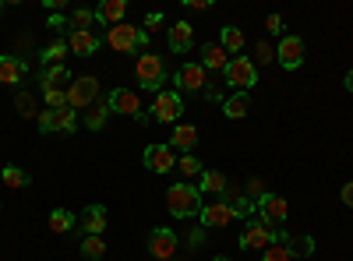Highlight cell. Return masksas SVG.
<instances>
[{"instance_id":"cell-26","label":"cell","mask_w":353,"mask_h":261,"mask_svg":"<svg viewBox=\"0 0 353 261\" xmlns=\"http://www.w3.org/2000/svg\"><path fill=\"white\" fill-rule=\"evenodd\" d=\"M110 113H113V109H110V99H99L96 106H88V113H85V127H88V131H99V127L110 121Z\"/></svg>"},{"instance_id":"cell-19","label":"cell","mask_w":353,"mask_h":261,"mask_svg":"<svg viewBox=\"0 0 353 261\" xmlns=\"http://www.w3.org/2000/svg\"><path fill=\"white\" fill-rule=\"evenodd\" d=\"M71 71L64 67V64H57V67H46L43 71V92H53V89H61V92H68L71 89Z\"/></svg>"},{"instance_id":"cell-27","label":"cell","mask_w":353,"mask_h":261,"mask_svg":"<svg viewBox=\"0 0 353 261\" xmlns=\"http://www.w3.org/2000/svg\"><path fill=\"white\" fill-rule=\"evenodd\" d=\"M219 46H223L230 56H237V53L244 50V32H241L237 25H226V28H223V36H219Z\"/></svg>"},{"instance_id":"cell-37","label":"cell","mask_w":353,"mask_h":261,"mask_svg":"<svg viewBox=\"0 0 353 261\" xmlns=\"http://www.w3.org/2000/svg\"><path fill=\"white\" fill-rule=\"evenodd\" d=\"M311 247H314V244H311V237L290 240V254H293V258H301V254H311Z\"/></svg>"},{"instance_id":"cell-34","label":"cell","mask_w":353,"mask_h":261,"mask_svg":"<svg viewBox=\"0 0 353 261\" xmlns=\"http://www.w3.org/2000/svg\"><path fill=\"white\" fill-rule=\"evenodd\" d=\"M176 173H181L184 180H191V177H201V173H205V166H201L194 156H184L181 163H176Z\"/></svg>"},{"instance_id":"cell-14","label":"cell","mask_w":353,"mask_h":261,"mask_svg":"<svg viewBox=\"0 0 353 261\" xmlns=\"http://www.w3.org/2000/svg\"><path fill=\"white\" fill-rule=\"evenodd\" d=\"M149 251L159 258V261H170L176 254V233L166 226H156L152 233H149Z\"/></svg>"},{"instance_id":"cell-35","label":"cell","mask_w":353,"mask_h":261,"mask_svg":"<svg viewBox=\"0 0 353 261\" xmlns=\"http://www.w3.org/2000/svg\"><path fill=\"white\" fill-rule=\"evenodd\" d=\"M290 240H276L269 251H261V261H290Z\"/></svg>"},{"instance_id":"cell-10","label":"cell","mask_w":353,"mask_h":261,"mask_svg":"<svg viewBox=\"0 0 353 261\" xmlns=\"http://www.w3.org/2000/svg\"><path fill=\"white\" fill-rule=\"evenodd\" d=\"M152 113L159 124H181V113H184V99L176 92H159L152 103Z\"/></svg>"},{"instance_id":"cell-31","label":"cell","mask_w":353,"mask_h":261,"mask_svg":"<svg viewBox=\"0 0 353 261\" xmlns=\"http://www.w3.org/2000/svg\"><path fill=\"white\" fill-rule=\"evenodd\" d=\"M0 180H4L8 187H28V173L21 169V166H4V169H0Z\"/></svg>"},{"instance_id":"cell-24","label":"cell","mask_w":353,"mask_h":261,"mask_svg":"<svg viewBox=\"0 0 353 261\" xmlns=\"http://www.w3.org/2000/svg\"><path fill=\"white\" fill-rule=\"evenodd\" d=\"M223 113L230 121H244L248 113H251V96L248 92H233L230 99H223Z\"/></svg>"},{"instance_id":"cell-39","label":"cell","mask_w":353,"mask_h":261,"mask_svg":"<svg viewBox=\"0 0 353 261\" xmlns=\"http://www.w3.org/2000/svg\"><path fill=\"white\" fill-rule=\"evenodd\" d=\"M159 25H163V14L152 11V14H145V25L141 28H145V32H152V28H159Z\"/></svg>"},{"instance_id":"cell-17","label":"cell","mask_w":353,"mask_h":261,"mask_svg":"<svg viewBox=\"0 0 353 261\" xmlns=\"http://www.w3.org/2000/svg\"><path fill=\"white\" fill-rule=\"evenodd\" d=\"M191 43H194V25H191V21L170 25V50H173V53H188Z\"/></svg>"},{"instance_id":"cell-44","label":"cell","mask_w":353,"mask_h":261,"mask_svg":"<svg viewBox=\"0 0 353 261\" xmlns=\"http://www.w3.org/2000/svg\"><path fill=\"white\" fill-rule=\"evenodd\" d=\"M346 89H350V92H353V71H350V74H346Z\"/></svg>"},{"instance_id":"cell-40","label":"cell","mask_w":353,"mask_h":261,"mask_svg":"<svg viewBox=\"0 0 353 261\" xmlns=\"http://www.w3.org/2000/svg\"><path fill=\"white\" fill-rule=\"evenodd\" d=\"M265 28H269V32H283V14H269L265 18Z\"/></svg>"},{"instance_id":"cell-15","label":"cell","mask_w":353,"mask_h":261,"mask_svg":"<svg viewBox=\"0 0 353 261\" xmlns=\"http://www.w3.org/2000/svg\"><path fill=\"white\" fill-rule=\"evenodd\" d=\"M176 85H181L184 92H201L205 85H209V71H205L201 64H181V71H176Z\"/></svg>"},{"instance_id":"cell-9","label":"cell","mask_w":353,"mask_h":261,"mask_svg":"<svg viewBox=\"0 0 353 261\" xmlns=\"http://www.w3.org/2000/svg\"><path fill=\"white\" fill-rule=\"evenodd\" d=\"M254 209L261 212V219L269 222V226H279V222L290 219V201L279 198V194H269V191H265V194L254 201Z\"/></svg>"},{"instance_id":"cell-43","label":"cell","mask_w":353,"mask_h":261,"mask_svg":"<svg viewBox=\"0 0 353 261\" xmlns=\"http://www.w3.org/2000/svg\"><path fill=\"white\" fill-rule=\"evenodd\" d=\"M71 21H64L61 14H50V28H68Z\"/></svg>"},{"instance_id":"cell-22","label":"cell","mask_w":353,"mask_h":261,"mask_svg":"<svg viewBox=\"0 0 353 261\" xmlns=\"http://www.w3.org/2000/svg\"><path fill=\"white\" fill-rule=\"evenodd\" d=\"M68 50L78 53V56H92L99 50V36L96 32H71L68 36Z\"/></svg>"},{"instance_id":"cell-33","label":"cell","mask_w":353,"mask_h":261,"mask_svg":"<svg viewBox=\"0 0 353 261\" xmlns=\"http://www.w3.org/2000/svg\"><path fill=\"white\" fill-rule=\"evenodd\" d=\"M64 56H68V43H50L43 50V64L46 67H57V64H64Z\"/></svg>"},{"instance_id":"cell-25","label":"cell","mask_w":353,"mask_h":261,"mask_svg":"<svg viewBox=\"0 0 353 261\" xmlns=\"http://www.w3.org/2000/svg\"><path fill=\"white\" fill-rule=\"evenodd\" d=\"M198 180H201V187H198L201 194H226V191H230V180L223 177L219 169H205Z\"/></svg>"},{"instance_id":"cell-8","label":"cell","mask_w":353,"mask_h":261,"mask_svg":"<svg viewBox=\"0 0 353 261\" xmlns=\"http://www.w3.org/2000/svg\"><path fill=\"white\" fill-rule=\"evenodd\" d=\"M141 163L152 173H170V169H176V152L170 149V141H156L141 152Z\"/></svg>"},{"instance_id":"cell-42","label":"cell","mask_w":353,"mask_h":261,"mask_svg":"<svg viewBox=\"0 0 353 261\" xmlns=\"http://www.w3.org/2000/svg\"><path fill=\"white\" fill-rule=\"evenodd\" d=\"M343 201H346V209H353V180L343 184Z\"/></svg>"},{"instance_id":"cell-4","label":"cell","mask_w":353,"mask_h":261,"mask_svg":"<svg viewBox=\"0 0 353 261\" xmlns=\"http://www.w3.org/2000/svg\"><path fill=\"white\" fill-rule=\"evenodd\" d=\"M276 240H290L283 229H276V226H269L265 219H251L248 226H244V237H241V247H248V251H269Z\"/></svg>"},{"instance_id":"cell-12","label":"cell","mask_w":353,"mask_h":261,"mask_svg":"<svg viewBox=\"0 0 353 261\" xmlns=\"http://www.w3.org/2000/svg\"><path fill=\"white\" fill-rule=\"evenodd\" d=\"M110 109H113V113H124V117H134V121H145L141 99H138V92H131V89H113V92H110Z\"/></svg>"},{"instance_id":"cell-3","label":"cell","mask_w":353,"mask_h":261,"mask_svg":"<svg viewBox=\"0 0 353 261\" xmlns=\"http://www.w3.org/2000/svg\"><path fill=\"white\" fill-rule=\"evenodd\" d=\"M106 43L117 50V53H138V50H145L149 46V32L145 28H138V25H113V28H106Z\"/></svg>"},{"instance_id":"cell-18","label":"cell","mask_w":353,"mask_h":261,"mask_svg":"<svg viewBox=\"0 0 353 261\" xmlns=\"http://www.w3.org/2000/svg\"><path fill=\"white\" fill-rule=\"evenodd\" d=\"M96 18L103 21V25H124V18H128V0H103L99 4V11H96Z\"/></svg>"},{"instance_id":"cell-28","label":"cell","mask_w":353,"mask_h":261,"mask_svg":"<svg viewBox=\"0 0 353 261\" xmlns=\"http://www.w3.org/2000/svg\"><path fill=\"white\" fill-rule=\"evenodd\" d=\"M96 11H88V8H78L71 14V32H92V25H96Z\"/></svg>"},{"instance_id":"cell-2","label":"cell","mask_w":353,"mask_h":261,"mask_svg":"<svg viewBox=\"0 0 353 261\" xmlns=\"http://www.w3.org/2000/svg\"><path fill=\"white\" fill-rule=\"evenodd\" d=\"M134 78L145 92H163V85H166V64H163V56L156 53H141L138 56V64H134Z\"/></svg>"},{"instance_id":"cell-21","label":"cell","mask_w":353,"mask_h":261,"mask_svg":"<svg viewBox=\"0 0 353 261\" xmlns=\"http://www.w3.org/2000/svg\"><path fill=\"white\" fill-rule=\"evenodd\" d=\"M28 64L21 56H0V85H18L25 78Z\"/></svg>"},{"instance_id":"cell-6","label":"cell","mask_w":353,"mask_h":261,"mask_svg":"<svg viewBox=\"0 0 353 261\" xmlns=\"http://www.w3.org/2000/svg\"><path fill=\"white\" fill-rule=\"evenodd\" d=\"M96 103H99V81L92 74L74 78L71 89H68V106L71 109H88V106H96Z\"/></svg>"},{"instance_id":"cell-36","label":"cell","mask_w":353,"mask_h":261,"mask_svg":"<svg viewBox=\"0 0 353 261\" xmlns=\"http://www.w3.org/2000/svg\"><path fill=\"white\" fill-rule=\"evenodd\" d=\"M43 99H46V109H64L68 106V92H61V89L43 92Z\"/></svg>"},{"instance_id":"cell-11","label":"cell","mask_w":353,"mask_h":261,"mask_svg":"<svg viewBox=\"0 0 353 261\" xmlns=\"http://www.w3.org/2000/svg\"><path fill=\"white\" fill-rule=\"evenodd\" d=\"M276 61L286 71H297L304 64V39L301 36H283V43L276 46Z\"/></svg>"},{"instance_id":"cell-13","label":"cell","mask_w":353,"mask_h":261,"mask_svg":"<svg viewBox=\"0 0 353 261\" xmlns=\"http://www.w3.org/2000/svg\"><path fill=\"white\" fill-rule=\"evenodd\" d=\"M241 212L230 205V201H209V205H201V222L205 226H233V219H237Z\"/></svg>"},{"instance_id":"cell-46","label":"cell","mask_w":353,"mask_h":261,"mask_svg":"<svg viewBox=\"0 0 353 261\" xmlns=\"http://www.w3.org/2000/svg\"><path fill=\"white\" fill-rule=\"evenodd\" d=\"M212 261H230V258H212Z\"/></svg>"},{"instance_id":"cell-20","label":"cell","mask_w":353,"mask_h":261,"mask_svg":"<svg viewBox=\"0 0 353 261\" xmlns=\"http://www.w3.org/2000/svg\"><path fill=\"white\" fill-rule=\"evenodd\" d=\"M194 145H198V127H194V124H173V138H170V149H173V152H176V149L191 152Z\"/></svg>"},{"instance_id":"cell-7","label":"cell","mask_w":353,"mask_h":261,"mask_svg":"<svg viewBox=\"0 0 353 261\" xmlns=\"http://www.w3.org/2000/svg\"><path fill=\"white\" fill-rule=\"evenodd\" d=\"M36 124H39L43 134H50V131H64V134H71V131L78 127V113H74L71 106H64V109H43L39 117H36Z\"/></svg>"},{"instance_id":"cell-5","label":"cell","mask_w":353,"mask_h":261,"mask_svg":"<svg viewBox=\"0 0 353 261\" xmlns=\"http://www.w3.org/2000/svg\"><path fill=\"white\" fill-rule=\"evenodd\" d=\"M223 78H226L230 89H237V92H251L254 85H258V64L251 61V56H230V64H226Z\"/></svg>"},{"instance_id":"cell-30","label":"cell","mask_w":353,"mask_h":261,"mask_svg":"<svg viewBox=\"0 0 353 261\" xmlns=\"http://www.w3.org/2000/svg\"><path fill=\"white\" fill-rule=\"evenodd\" d=\"M81 254H85V261H103V258H106L103 237H85V240H81Z\"/></svg>"},{"instance_id":"cell-1","label":"cell","mask_w":353,"mask_h":261,"mask_svg":"<svg viewBox=\"0 0 353 261\" xmlns=\"http://www.w3.org/2000/svg\"><path fill=\"white\" fill-rule=\"evenodd\" d=\"M166 209L176 219H188V216H201V191L191 184H173L166 191Z\"/></svg>"},{"instance_id":"cell-41","label":"cell","mask_w":353,"mask_h":261,"mask_svg":"<svg viewBox=\"0 0 353 261\" xmlns=\"http://www.w3.org/2000/svg\"><path fill=\"white\" fill-rule=\"evenodd\" d=\"M188 8H191V11H209L212 0H188Z\"/></svg>"},{"instance_id":"cell-23","label":"cell","mask_w":353,"mask_h":261,"mask_svg":"<svg viewBox=\"0 0 353 261\" xmlns=\"http://www.w3.org/2000/svg\"><path fill=\"white\" fill-rule=\"evenodd\" d=\"M201 56H205V71H226V64H230V53L219 46V43H205L201 46Z\"/></svg>"},{"instance_id":"cell-45","label":"cell","mask_w":353,"mask_h":261,"mask_svg":"<svg viewBox=\"0 0 353 261\" xmlns=\"http://www.w3.org/2000/svg\"><path fill=\"white\" fill-rule=\"evenodd\" d=\"M0 14H4V0H0Z\"/></svg>"},{"instance_id":"cell-16","label":"cell","mask_w":353,"mask_h":261,"mask_svg":"<svg viewBox=\"0 0 353 261\" xmlns=\"http://www.w3.org/2000/svg\"><path fill=\"white\" fill-rule=\"evenodd\" d=\"M81 229H85V237H103V229H106V209L103 205L81 209Z\"/></svg>"},{"instance_id":"cell-32","label":"cell","mask_w":353,"mask_h":261,"mask_svg":"<svg viewBox=\"0 0 353 261\" xmlns=\"http://www.w3.org/2000/svg\"><path fill=\"white\" fill-rule=\"evenodd\" d=\"M14 106H18V113H21L25 121H36V117H39V109H36V96H32V92H18Z\"/></svg>"},{"instance_id":"cell-38","label":"cell","mask_w":353,"mask_h":261,"mask_svg":"<svg viewBox=\"0 0 353 261\" xmlns=\"http://www.w3.org/2000/svg\"><path fill=\"white\" fill-rule=\"evenodd\" d=\"M254 53H258V61H261V64H272V61H276V50H272L269 43H258Z\"/></svg>"},{"instance_id":"cell-29","label":"cell","mask_w":353,"mask_h":261,"mask_svg":"<svg viewBox=\"0 0 353 261\" xmlns=\"http://www.w3.org/2000/svg\"><path fill=\"white\" fill-rule=\"evenodd\" d=\"M50 229H53V233H71V229H74V216L68 209H53L50 212Z\"/></svg>"}]
</instances>
